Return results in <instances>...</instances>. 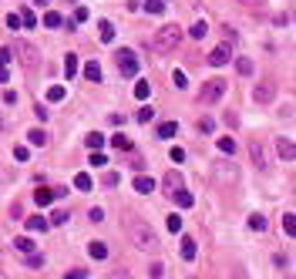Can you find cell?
Returning <instances> with one entry per match:
<instances>
[{
	"label": "cell",
	"mask_w": 296,
	"mask_h": 279,
	"mask_svg": "<svg viewBox=\"0 0 296 279\" xmlns=\"http://www.w3.org/2000/svg\"><path fill=\"white\" fill-rule=\"evenodd\" d=\"M31 3H34V7H47L51 0H31Z\"/></svg>",
	"instance_id": "53"
},
{
	"label": "cell",
	"mask_w": 296,
	"mask_h": 279,
	"mask_svg": "<svg viewBox=\"0 0 296 279\" xmlns=\"http://www.w3.org/2000/svg\"><path fill=\"white\" fill-rule=\"evenodd\" d=\"M84 20H88V7H77L74 10V24H84Z\"/></svg>",
	"instance_id": "42"
},
{
	"label": "cell",
	"mask_w": 296,
	"mask_h": 279,
	"mask_svg": "<svg viewBox=\"0 0 296 279\" xmlns=\"http://www.w3.org/2000/svg\"><path fill=\"white\" fill-rule=\"evenodd\" d=\"M219 151L232 155V151H236V141H232V138H219Z\"/></svg>",
	"instance_id": "37"
},
{
	"label": "cell",
	"mask_w": 296,
	"mask_h": 279,
	"mask_svg": "<svg viewBox=\"0 0 296 279\" xmlns=\"http://www.w3.org/2000/svg\"><path fill=\"white\" fill-rule=\"evenodd\" d=\"M195 252H199V245H195V239H188V236H185L182 239V259H195Z\"/></svg>",
	"instance_id": "17"
},
{
	"label": "cell",
	"mask_w": 296,
	"mask_h": 279,
	"mask_svg": "<svg viewBox=\"0 0 296 279\" xmlns=\"http://www.w3.org/2000/svg\"><path fill=\"white\" fill-rule=\"evenodd\" d=\"M0 84H7V68H0Z\"/></svg>",
	"instance_id": "52"
},
{
	"label": "cell",
	"mask_w": 296,
	"mask_h": 279,
	"mask_svg": "<svg viewBox=\"0 0 296 279\" xmlns=\"http://www.w3.org/2000/svg\"><path fill=\"white\" fill-rule=\"evenodd\" d=\"M179 44H182V27H175V24L158 27V34L151 37V47H155V51H175Z\"/></svg>",
	"instance_id": "2"
},
{
	"label": "cell",
	"mask_w": 296,
	"mask_h": 279,
	"mask_svg": "<svg viewBox=\"0 0 296 279\" xmlns=\"http://www.w3.org/2000/svg\"><path fill=\"white\" fill-rule=\"evenodd\" d=\"M151 118H155V108H142V111H138V121H142V125H148Z\"/></svg>",
	"instance_id": "40"
},
{
	"label": "cell",
	"mask_w": 296,
	"mask_h": 279,
	"mask_svg": "<svg viewBox=\"0 0 296 279\" xmlns=\"http://www.w3.org/2000/svg\"><path fill=\"white\" fill-rule=\"evenodd\" d=\"M236 279H246V273H242V269H236Z\"/></svg>",
	"instance_id": "54"
},
{
	"label": "cell",
	"mask_w": 296,
	"mask_h": 279,
	"mask_svg": "<svg viewBox=\"0 0 296 279\" xmlns=\"http://www.w3.org/2000/svg\"><path fill=\"white\" fill-rule=\"evenodd\" d=\"M24 225H27V232H44V229H47V219H44V215H31Z\"/></svg>",
	"instance_id": "18"
},
{
	"label": "cell",
	"mask_w": 296,
	"mask_h": 279,
	"mask_svg": "<svg viewBox=\"0 0 296 279\" xmlns=\"http://www.w3.org/2000/svg\"><path fill=\"white\" fill-rule=\"evenodd\" d=\"M74 188H77V192H91L94 188L91 175H88V172H77V175H74Z\"/></svg>",
	"instance_id": "12"
},
{
	"label": "cell",
	"mask_w": 296,
	"mask_h": 279,
	"mask_svg": "<svg viewBox=\"0 0 296 279\" xmlns=\"http://www.w3.org/2000/svg\"><path fill=\"white\" fill-rule=\"evenodd\" d=\"M111 145H114L118 151H128V148H131V141L125 138V135H111Z\"/></svg>",
	"instance_id": "33"
},
{
	"label": "cell",
	"mask_w": 296,
	"mask_h": 279,
	"mask_svg": "<svg viewBox=\"0 0 296 279\" xmlns=\"http://www.w3.org/2000/svg\"><path fill=\"white\" fill-rule=\"evenodd\" d=\"M27 141H31L34 148H44V145H47V131L44 128H31L27 131Z\"/></svg>",
	"instance_id": "9"
},
{
	"label": "cell",
	"mask_w": 296,
	"mask_h": 279,
	"mask_svg": "<svg viewBox=\"0 0 296 279\" xmlns=\"http://www.w3.org/2000/svg\"><path fill=\"white\" fill-rule=\"evenodd\" d=\"M276 151H279V158H283V162H293V155H296L293 138H290V135H279V138H276Z\"/></svg>",
	"instance_id": "7"
},
{
	"label": "cell",
	"mask_w": 296,
	"mask_h": 279,
	"mask_svg": "<svg viewBox=\"0 0 296 279\" xmlns=\"http://www.w3.org/2000/svg\"><path fill=\"white\" fill-rule=\"evenodd\" d=\"M84 276H88L84 269H71V273H68V276H64V279H84Z\"/></svg>",
	"instance_id": "49"
},
{
	"label": "cell",
	"mask_w": 296,
	"mask_h": 279,
	"mask_svg": "<svg viewBox=\"0 0 296 279\" xmlns=\"http://www.w3.org/2000/svg\"><path fill=\"white\" fill-rule=\"evenodd\" d=\"M249 155H253V162H256L259 168H266V151H262V145H259L256 138L249 141Z\"/></svg>",
	"instance_id": "11"
},
{
	"label": "cell",
	"mask_w": 296,
	"mask_h": 279,
	"mask_svg": "<svg viewBox=\"0 0 296 279\" xmlns=\"http://www.w3.org/2000/svg\"><path fill=\"white\" fill-rule=\"evenodd\" d=\"M27 155H31V151L24 148V145H20V148H14V158H17V162H27Z\"/></svg>",
	"instance_id": "46"
},
{
	"label": "cell",
	"mask_w": 296,
	"mask_h": 279,
	"mask_svg": "<svg viewBox=\"0 0 296 279\" xmlns=\"http://www.w3.org/2000/svg\"><path fill=\"white\" fill-rule=\"evenodd\" d=\"M148 14H165V0H145Z\"/></svg>",
	"instance_id": "30"
},
{
	"label": "cell",
	"mask_w": 296,
	"mask_h": 279,
	"mask_svg": "<svg viewBox=\"0 0 296 279\" xmlns=\"http://www.w3.org/2000/svg\"><path fill=\"white\" fill-rule=\"evenodd\" d=\"M61 24H64L61 14H54V10H47V14H44V27H61Z\"/></svg>",
	"instance_id": "27"
},
{
	"label": "cell",
	"mask_w": 296,
	"mask_h": 279,
	"mask_svg": "<svg viewBox=\"0 0 296 279\" xmlns=\"http://www.w3.org/2000/svg\"><path fill=\"white\" fill-rule=\"evenodd\" d=\"M242 7H262V3H266V0H239Z\"/></svg>",
	"instance_id": "51"
},
{
	"label": "cell",
	"mask_w": 296,
	"mask_h": 279,
	"mask_svg": "<svg viewBox=\"0 0 296 279\" xmlns=\"http://www.w3.org/2000/svg\"><path fill=\"white\" fill-rule=\"evenodd\" d=\"M77 71H81V64H77V54H68V57H64V74L74 77Z\"/></svg>",
	"instance_id": "21"
},
{
	"label": "cell",
	"mask_w": 296,
	"mask_h": 279,
	"mask_svg": "<svg viewBox=\"0 0 296 279\" xmlns=\"http://www.w3.org/2000/svg\"><path fill=\"white\" fill-rule=\"evenodd\" d=\"M236 71H239L242 77H249L253 74V61H249V57H236Z\"/></svg>",
	"instance_id": "24"
},
{
	"label": "cell",
	"mask_w": 296,
	"mask_h": 279,
	"mask_svg": "<svg viewBox=\"0 0 296 279\" xmlns=\"http://www.w3.org/2000/svg\"><path fill=\"white\" fill-rule=\"evenodd\" d=\"M88 252H91V259H108V245H105V242H98V239L88 245Z\"/></svg>",
	"instance_id": "19"
},
{
	"label": "cell",
	"mask_w": 296,
	"mask_h": 279,
	"mask_svg": "<svg viewBox=\"0 0 296 279\" xmlns=\"http://www.w3.org/2000/svg\"><path fill=\"white\" fill-rule=\"evenodd\" d=\"M148 94H151V84H148V81H138V84H135V98H138V101H145Z\"/></svg>",
	"instance_id": "28"
},
{
	"label": "cell",
	"mask_w": 296,
	"mask_h": 279,
	"mask_svg": "<svg viewBox=\"0 0 296 279\" xmlns=\"http://www.w3.org/2000/svg\"><path fill=\"white\" fill-rule=\"evenodd\" d=\"M7 27L17 31V27H20V14H7Z\"/></svg>",
	"instance_id": "44"
},
{
	"label": "cell",
	"mask_w": 296,
	"mask_h": 279,
	"mask_svg": "<svg viewBox=\"0 0 296 279\" xmlns=\"http://www.w3.org/2000/svg\"><path fill=\"white\" fill-rule=\"evenodd\" d=\"M98 34H101L105 44H111V40H114V24H111V20H101V24H98Z\"/></svg>",
	"instance_id": "16"
},
{
	"label": "cell",
	"mask_w": 296,
	"mask_h": 279,
	"mask_svg": "<svg viewBox=\"0 0 296 279\" xmlns=\"http://www.w3.org/2000/svg\"><path fill=\"white\" fill-rule=\"evenodd\" d=\"M172 199L179 202V209H192V202H195V199H192V192H185V188H179V192H172Z\"/></svg>",
	"instance_id": "15"
},
{
	"label": "cell",
	"mask_w": 296,
	"mask_h": 279,
	"mask_svg": "<svg viewBox=\"0 0 296 279\" xmlns=\"http://www.w3.org/2000/svg\"><path fill=\"white\" fill-rule=\"evenodd\" d=\"M253 98H256V105H269V101L276 98V81H273V77L259 81V84H256V91H253Z\"/></svg>",
	"instance_id": "6"
},
{
	"label": "cell",
	"mask_w": 296,
	"mask_h": 279,
	"mask_svg": "<svg viewBox=\"0 0 296 279\" xmlns=\"http://www.w3.org/2000/svg\"><path fill=\"white\" fill-rule=\"evenodd\" d=\"M283 229H286V236H296V215H293V212L283 215Z\"/></svg>",
	"instance_id": "29"
},
{
	"label": "cell",
	"mask_w": 296,
	"mask_h": 279,
	"mask_svg": "<svg viewBox=\"0 0 296 279\" xmlns=\"http://www.w3.org/2000/svg\"><path fill=\"white\" fill-rule=\"evenodd\" d=\"M128 232H131V242H135L138 249H155V245H158V236H155L138 215H131V219H128Z\"/></svg>",
	"instance_id": "1"
},
{
	"label": "cell",
	"mask_w": 296,
	"mask_h": 279,
	"mask_svg": "<svg viewBox=\"0 0 296 279\" xmlns=\"http://www.w3.org/2000/svg\"><path fill=\"white\" fill-rule=\"evenodd\" d=\"M3 105H17V91H3Z\"/></svg>",
	"instance_id": "47"
},
{
	"label": "cell",
	"mask_w": 296,
	"mask_h": 279,
	"mask_svg": "<svg viewBox=\"0 0 296 279\" xmlns=\"http://www.w3.org/2000/svg\"><path fill=\"white\" fill-rule=\"evenodd\" d=\"M64 222H68V212L61 209V212H54V215H51V222H47V225H64Z\"/></svg>",
	"instance_id": "39"
},
{
	"label": "cell",
	"mask_w": 296,
	"mask_h": 279,
	"mask_svg": "<svg viewBox=\"0 0 296 279\" xmlns=\"http://www.w3.org/2000/svg\"><path fill=\"white\" fill-rule=\"evenodd\" d=\"M118 71L125 77H135L138 74V54L128 51V47H121V51H118Z\"/></svg>",
	"instance_id": "5"
},
{
	"label": "cell",
	"mask_w": 296,
	"mask_h": 279,
	"mask_svg": "<svg viewBox=\"0 0 296 279\" xmlns=\"http://www.w3.org/2000/svg\"><path fill=\"white\" fill-rule=\"evenodd\" d=\"M20 24H24V27H37V17H34V10H24V14H20Z\"/></svg>",
	"instance_id": "36"
},
{
	"label": "cell",
	"mask_w": 296,
	"mask_h": 279,
	"mask_svg": "<svg viewBox=\"0 0 296 279\" xmlns=\"http://www.w3.org/2000/svg\"><path fill=\"white\" fill-rule=\"evenodd\" d=\"M34 202L37 205H51V202H54V188H37V192H34Z\"/></svg>",
	"instance_id": "20"
},
{
	"label": "cell",
	"mask_w": 296,
	"mask_h": 279,
	"mask_svg": "<svg viewBox=\"0 0 296 279\" xmlns=\"http://www.w3.org/2000/svg\"><path fill=\"white\" fill-rule=\"evenodd\" d=\"M88 162H91L94 168H105V165H108V158H105L101 151H91V158H88Z\"/></svg>",
	"instance_id": "35"
},
{
	"label": "cell",
	"mask_w": 296,
	"mask_h": 279,
	"mask_svg": "<svg viewBox=\"0 0 296 279\" xmlns=\"http://www.w3.org/2000/svg\"><path fill=\"white\" fill-rule=\"evenodd\" d=\"M88 219H91V222H101V219H105V212H101V209H91V212H88Z\"/></svg>",
	"instance_id": "48"
},
{
	"label": "cell",
	"mask_w": 296,
	"mask_h": 279,
	"mask_svg": "<svg viewBox=\"0 0 296 279\" xmlns=\"http://www.w3.org/2000/svg\"><path fill=\"white\" fill-rule=\"evenodd\" d=\"M229 57H232V51H229L225 44H219V47L209 54V64H212V68H222V64H229Z\"/></svg>",
	"instance_id": "8"
},
{
	"label": "cell",
	"mask_w": 296,
	"mask_h": 279,
	"mask_svg": "<svg viewBox=\"0 0 296 279\" xmlns=\"http://www.w3.org/2000/svg\"><path fill=\"white\" fill-rule=\"evenodd\" d=\"M84 145H88L91 151H98L101 145H105V135H98V131H91V135H84Z\"/></svg>",
	"instance_id": "22"
},
{
	"label": "cell",
	"mask_w": 296,
	"mask_h": 279,
	"mask_svg": "<svg viewBox=\"0 0 296 279\" xmlns=\"http://www.w3.org/2000/svg\"><path fill=\"white\" fill-rule=\"evenodd\" d=\"M64 88H61V84H51V88H47V101H64Z\"/></svg>",
	"instance_id": "31"
},
{
	"label": "cell",
	"mask_w": 296,
	"mask_h": 279,
	"mask_svg": "<svg viewBox=\"0 0 296 279\" xmlns=\"http://www.w3.org/2000/svg\"><path fill=\"white\" fill-rule=\"evenodd\" d=\"M162 182H165L168 195H172V192H179V188L185 185V182H182V175H179V172H165V178H162Z\"/></svg>",
	"instance_id": "10"
},
{
	"label": "cell",
	"mask_w": 296,
	"mask_h": 279,
	"mask_svg": "<svg viewBox=\"0 0 296 279\" xmlns=\"http://www.w3.org/2000/svg\"><path fill=\"white\" fill-rule=\"evenodd\" d=\"M249 229H256V232H262V229H266V215H249Z\"/></svg>",
	"instance_id": "34"
},
{
	"label": "cell",
	"mask_w": 296,
	"mask_h": 279,
	"mask_svg": "<svg viewBox=\"0 0 296 279\" xmlns=\"http://www.w3.org/2000/svg\"><path fill=\"white\" fill-rule=\"evenodd\" d=\"M168 229H172V232H182V219H179V215H168Z\"/></svg>",
	"instance_id": "43"
},
{
	"label": "cell",
	"mask_w": 296,
	"mask_h": 279,
	"mask_svg": "<svg viewBox=\"0 0 296 279\" xmlns=\"http://www.w3.org/2000/svg\"><path fill=\"white\" fill-rule=\"evenodd\" d=\"M188 34H192V37H195V40H202L205 34H209V24H205V20H195V24H192V31H188Z\"/></svg>",
	"instance_id": "23"
},
{
	"label": "cell",
	"mask_w": 296,
	"mask_h": 279,
	"mask_svg": "<svg viewBox=\"0 0 296 279\" xmlns=\"http://www.w3.org/2000/svg\"><path fill=\"white\" fill-rule=\"evenodd\" d=\"M212 128H216V121H212V118H199V131H205V135H209Z\"/></svg>",
	"instance_id": "41"
},
{
	"label": "cell",
	"mask_w": 296,
	"mask_h": 279,
	"mask_svg": "<svg viewBox=\"0 0 296 279\" xmlns=\"http://www.w3.org/2000/svg\"><path fill=\"white\" fill-rule=\"evenodd\" d=\"M175 135H179V121H162V125H158V138H175Z\"/></svg>",
	"instance_id": "13"
},
{
	"label": "cell",
	"mask_w": 296,
	"mask_h": 279,
	"mask_svg": "<svg viewBox=\"0 0 296 279\" xmlns=\"http://www.w3.org/2000/svg\"><path fill=\"white\" fill-rule=\"evenodd\" d=\"M10 61H14V51L10 47H0V68H7Z\"/></svg>",
	"instance_id": "38"
},
{
	"label": "cell",
	"mask_w": 296,
	"mask_h": 279,
	"mask_svg": "<svg viewBox=\"0 0 296 279\" xmlns=\"http://www.w3.org/2000/svg\"><path fill=\"white\" fill-rule=\"evenodd\" d=\"M172 81H175V88H185V84H188V81H185V74H182V71H175V74H172Z\"/></svg>",
	"instance_id": "45"
},
{
	"label": "cell",
	"mask_w": 296,
	"mask_h": 279,
	"mask_svg": "<svg viewBox=\"0 0 296 279\" xmlns=\"http://www.w3.org/2000/svg\"><path fill=\"white\" fill-rule=\"evenodd\" d=\"M14 245H17L20 252L27 256V252H34V239H27V236H20V239H14Z\"/></svg>",
	"instance_id": "26"
},
{
	"label": "cell",
	"mask_w": 296,
	"mask_h": 279,
	"mask_svg": "<svg viewBox=\"0 0 296 279\" xmlns=\"http://www.w3.org/2000/svg\"><path fill=\"white\" fill-rule=\"evenodd\" d=\"M14 54H17V61L24 68H31V71L40 64V51H37L34 44H27V40H14Z\"/></svg>",
	"instance_id": "4"
},
{
	"label": "cell",
	"mask_w": 296,
	"mask_h": 279,
	"mask_svg": "<svg viewBox=\"0 0 296 279\" xmlns=\"http://www.w3.org/2000/svg\"><path fill=\"white\" fill-rule=\"evenodd\" d=\"M135 192H142V195H151V192H155V182H151L148 175H138V178H135Z\"/></svg>",
	"instance_id": "14"
},
{
	"label": "cell",
	"mask_w": 296,
	"mask_h": 279,
	"mask_svg": "<svg viewBox=\"0 0 296 279\" xmlns=\"http://www.w3.org/2000/svg\"><path fill=\"white\" fill-rule=\"evenodd\" d=\"M24 266H31V269H40V266H44V256H40V252H27Z\"/></svg>",
	"instance_id": "32"
},
{
	"label": "cell",
	"mask_w": 296,
	"mask_h": 279,
	"mask_svg": "<svg viewBox=\"0 0 296 279\" xmlns=\"http://www.w3.org/2000/svg\"><path fill=\"white\" fill-rule=\"evenodd\" d=\"M105 185H118V172H108L105 175Z\"/></svg>",
	"instance_id": "50"
},
{
	"label": "cell",
	"mask_w": 296,
	"mask_h": 279,
	"mask_svg": "<svg viewBox=\"0 0 296 279\" xmlns=\"http://www.w3.org/2000/svg\"><path fill=\"white\" fill-rule=\"evenodd\" d=\"M225 88H229V81H222V77H209L202 84V91H199V101L202 105H219L222 94H225Z\"/></svg>",
	"instance_id": "3"
},
{
	"label": "cell",
	"mask_w": 296,
	"mask_h": 279,
	"mask_svg": "<svg viewBox=\"0 0 296 279\" xmlns=\"http://www.w3.org/2000/svg\"><path fill=\"white\" fill-rule=\"evenodd\" d=\"M84 77H88V81H101V68H98L94 61H88V64H84Z\"/></svg>",
	"instance_id": "25"
}]
</instances>
